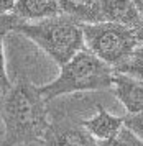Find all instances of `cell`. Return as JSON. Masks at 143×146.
Returning a JSON list of instances; mask_svg holds the SVG:
<instances>
[{
    "mask_svg": "<svg viewBox=\"0 0 143 146\" xmlns=\"http://www.w3.org/2000/svg\"><path fill=\"white\" fill-rule=\"evenodd\" d=\"M97 113L91 118L81 120V125L86 131L91 135L96 141L110 139L124 128V117H115L105 110L104 107L97 104Z\"/></svg>",
    "mask_w": 143,
    "mask_h": 146,
    "instance_id": "obj_8",
    "label": "cell"
},
{
    "mask_svg": "<svg viewBox=\"0 0 143 146\" xmlns=\"http://www.w3.org/2000/svg\"><path fill=\"white\" fill-rule=\"evenodd\" d=\"M112 92L125 107L127 115L143 113V80L115 72L112 79Z\"/></svg>",
    "mask_w": 143,
    "mask_h": 146,
    "instance_id": "obj_7",
    "label": "cell"
},
{
    "mask_svg": "<svg viewBox=\"0 0 143 146\" xmlns=\"http://www.w3.org/2000/svg\"><path fill=\"white\" fill-rule=\"evenodd\" d=\"M133 2V5H135V8L138 10V13L143 17V0H132Z\"/></svg>",
    "mask_w": 143,
    "mask_h": 146,
    "instance_id": "obj_17",
    "label": "cell"
},
{
    "mask_svg": "<svg viewBox=\"0 0 143 146\" xmlns=\"http://www.w3.org/2000/svg\"><path fill=\"white\" fill-rule=\"evenodd\" d=\"M15 5L13 0H0V31H13V28L21 21L12 15V8Z\"/></svg>",
    "mask_w": 143,
    "mask_h": 146,
    "instance_id": "obj_13",
    "label": "cell"
},
{
    "mask_svg": "<svg viewBox=\"0 0 143 146\" xmlns=\"http://www.w3.org/2000/svg\"><path fill=\"white\" fill-rule=\"evenodd\" d=\"M13 2H17V0H13Z\"/></svg>",
    "mask_w": 143,
    "mask_h": 146,
    "instance_id": "obj_18",
    "label": "cell"
},
{
    "mask_svg": "<svg viewBox=\"0 0 143 146\" xmlns=\"http://www.w3.org/2000/svg\"><path fill=\"white\" fill-rule=\"evenodd\" d=\"M96 5L97 0H59L61 13L78 20L81 25L96 23Z\"/></svg>",
    "mask_w": 143,
    "mask_h": 146,
    "instance_id": "obj_10",
    "label": "cell"
},
{
    "mask_svg": "<svg viewBox=\"0 0 143 146\" xmlns=\"http://www.w3.org/2000/svg\"><path fill=\"white\" fill-rule=\"evenodd\" d=\"M12 15L20 21L33 23L61 15L59 0H17Z\"/></svg>",
    "mask_w": 143,
    "mask_h": 146,
    "instance_id": "obj_9",
    "label": "cell"
},
{
    "mask_svg": "<svg viewBox=\"0 0 143 146\" xmlns=\"http://www.w3.org/2000/svg\"><path fill=\"white\" fill-rule=\"evenodd\" d=\"M41 145L45 146H96V139L86 131L81 120L64 112H54Z\"/></svg>",
    "mask_w": 143,
    "mask_h": 146,
    "instance_id": "obj_5",
    "label": "cell"
},
{
    "mask_svg": "<svg viewBox=\"0 0 143 146\" xmlns=\"http://www.w3.org/2000/svg\"><path fill=\"white\" fill-rule=\"evenodd\" d=\"M96 146H143V143L128 128L124 126L114 138L105 139V141H96Z\"/></svg>",
    "mask_w": 143,
    "mask_h": 146,
    "instance_id": "obj_12",
    "label": "cell"
},
{
    "mask_svg": "<svg viewBox=\"0 0 143 146\" xmlns=\"http://www.w3.org/2000/svg\"><path fill=\"white\" fill-rule=\"evenodd\" d=\"M59 76L49 84L39 87L45 102L72 92H96L112 89L114 67L105 64L87 48L79 51L71 61L59 67Z\"/></svg>",
    "mask_w": 143,
    "mask_h": 146,
    "instance_id": "obj_2",
    "label": "cell"
},
{
    "mask_svg": "<svg viewBox=\"0 0 143 146\" xmlns=\"http://www.w3.org/2000/svg\"><path fill=\"white\" fill-rule=\"evenodd\" d=\"M124 126L128 128V130L143 143V113L125 115L124 117Z\"/></svg>",
    "mask_w": 143,
    "mask_h": 146,
    "instance_id": "obj_15",
    "label": "cell"
},
{
    "mask_svg": "<svg viewBox=\"0 0 143 146\" xmlns=\"http://www.w3.org/2000/svg\"><path fill=\"white\" fill-rule=\"evenodd\" d=\"M140 21L142 15L132 0H97L96 23H115L135 30Z\"/></svg>",
    "mask_w": 143,
    "mask_h": 146,
    "instance_id": "obj_6",
    "label": "cell"
},
{
    "mask_svg": "<svg viewBox=\"0 0 143 146\" xmlns=\"http://www.w3.org/2000/svg\"><path fill=\"white\" fill-rule=\"evenodd\" d=\"M13 31L38 44L59 67L86 48L82 25L63 13L33 23L21 21L13 28Z\"/></svg>",
    "mask_w": 143,
    "mask_h": 146,
    "instance_id": "obj_3",
    "label": "cell"
},
{
    "mask_svg": "<svg viewBox=\"0 0 143 146\" xmlns=\"http://www.w3.org/2000/svg\"><path fill=\"white\" fill-rule=\"evenodd\" d=\"M115 72L127 74V76H132L135 79L143 80V46L137 48L135 53L132 54L124 64H120L115 69Z\"/></svg>",
    "mask_w": 143,
    "mask_h": 146,
    "instance_id": "obj_11",
    "label": "cell"
},
{
    "mask_svg": "<svg viewBox=\"0 0 143 146\" xmlns=\"http://www.w3.org/2000/svg\"><path fill=\"white\" fill-rule=\"evenodd\" d=\"M5 31H0V90L7 94L12 87L10 77L7 74V66H5V53H3V40H5Z\"/></svg>",
    "mask_w": 143,
    "mask_h": 146,
    "instance_id": "obj_14",
    "label": "cell"
},
{
    "mask_svg": "<svg viewBox=\"0 0 143 146\" xmlns=\"http://www.w3.org/2000/svg\"><path fill=\"white\" fill-rule=\"evenodd\" d=\"M82 33L86 48L105 64L114 67V71L124 64L137 48H140L135 31L128 27L115 23L82 25Z\"/></svg>",
    "mask_w": 143,
    "mask_h": 146,
    "instance_id": "obj_4",
    "label": "cell"
},
{
    "mask_svg": "<svg viewBox=\"0 0 143 146\" xmlns=\"http://www.w3.org/2000/svg\"><path fill=\"white\" fill-rule=\"evenodd\" d=\"M48 102L26 77H18L3 97L2 120L5 136L2 146H18L28 143H41L48 125L49 108Z\"/></svg>",
    "mask_w": 143,
    "mask_h": 146,
    "instance_id": "obj_1",
    "label": "cell"
},
{
    "mask_svg": "<svg viewBox=\"0 0 143 146\" xmlns=\"http://www.w3.org/2000/svg\"><path fill=\"white\" fill-rule=\"evenodd\" d=\"M135 38H137V43L138 46H143V17H142V21H140V25H138L135 30Z\"/></svg>",
    "mask_w": 143,
    "mask_h": 146,
    "instance_id": "obj_16",
    "label": "cell"
}]
</instances>
